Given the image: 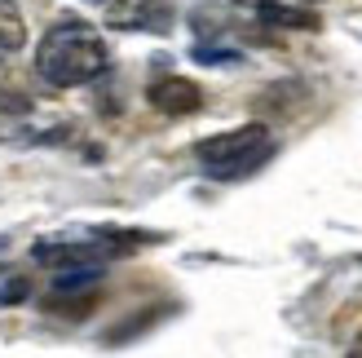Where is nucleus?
I'll list each match as a JSON object with an SVG mask.
<instances>
[{
    "label": "nucleus",
    "instance_id": "nucleus-9",
    "mask_svg": "<svg viewBox=\"0 0 362 358\" xmlns=\"http://www.w3.org/2000/svg\"><path fill=\"white\" fill-rule=\"evenodd\" d=\"M296 5H318V0H296Z\"/></svg>",
    "mask_w": 362,
    "mask_h": 358
},
{
    "label": "nucleus",
    "instance_id": "nucleus-3",
    "mask_svg": "<svg viewBox=\"0 0 362 358\" xmlns=\"http://www.w3.org/2000/svg\"><path fill=\"white\" fill-rule=\"evenodd\" d=\"M115 253V243L102 239H40L31 248V257L40 265H53V270H66V265H102Z\"/></svg>",
    "mask_w": 362,
    "mask_h": 358
},
{
    "label": "nucleus",
    "instance_id": "nucleus-1",
    "mask_svg": "<svg viewBox=\"0 0 362 358\" xmlns=\"http://www.w3.org/2000/svg\"><path fill=\"white\" fill-rule=\"evenodd\" d=\"M35 71H40V80H49L53 88L93 84L106 71V45L88 23L66 18V23L45 31L40 49H35Z\"/></svg>",
    "mask_w": 362,
    "mask_h": 358
},
{
    "label": "nucleus",
    "instance_id": "nucleus-7",
    "mask_svg": "<svg viewBox=\"0 0 362 358\" xmlns=\"http://www.w3.org/2000/svg\"><path fill=\"white\" fill-rule=\"evenodd\" d=\"M27 292H31V283H27V279H9V283H0V306L27 301Z\"/></svg>",
    "mask_w": 362,
    "mask_h": 358
},
{
    "label": "nucleus",
    "instance_id": "nucleus-6",
    "mask_svg": "<svg viewBox=\"0 0 362 358\" xmlns=\"http://www.w3.org/2000/svg\"><path fill=\"white\" fill-rule=\"evenodd\" d=\"M27 45V18L18 0H0V53H18Z\"/></svg>",
    "mask_w": 362,
    "mask_h": 358
},
{
    "label": "nucleus",
    "instance_id": "nucleus-2",
    "mask_svg": "<svg viewBox=\"0 0 362 358\" xmlns=\"http://www.w3.org/2000/svg\"><path fill=\"white\" fill-rule=\"evenodd\" d=\"M199 164H204L208 177H247L257 173L269 155H274V137H269L265 124H243V129H230V133H216V137H204L194 146Z\"/></svg>",
    "mask_w": 362,
    "mask_h": 358
},
{
    "label": "nucleus",
    "instance_id": "nucleus-8",
    "mask_svg": "<svg viewBox=\"0 0 362 358\" xmlns=\"http://www.w3.org/2000/svg\"><path fill=\"white\" fill-rule=\"evenodd\" d=\"M194 58H204V62H216V67H226V62H239V53H221V49H194Z\"/></svg>",
    "mask_w": 362,
    "mask_h": 358
},
{
    "label": "nucleus",
    "instance_id": "nucleus-5",
    "mask_svg": "<svg viewBox=\"0 0 362 358\" xmlns=\"http://www.w3.org/2000/svg\"><path fill=\"white\" fill-rule=\"evenodd\" d=\"M257 18L265 27H292V31H314L318 27V13H310L305 5H279V0H261Z\"/></svg>",
    "mask_w": 362,
    "mask_h": 358
},
{
    "label": "nucleus",
    "instance_id": "nucleus-4",
    "mask_svg": "<svg viewBox=\"0 0 362 358\" xmlns=\"http://www.w3.org/2000/svg\"><path fill=\"white\" fill-rule=\"evenodd\" d=\"M146 98H151L155 111H164V115H194L199 106H204V88L186 76H164V80L151 84Z\"/></svg>",
    "mask_w": 362,
    "mask_h": 358
}]
</instances>
